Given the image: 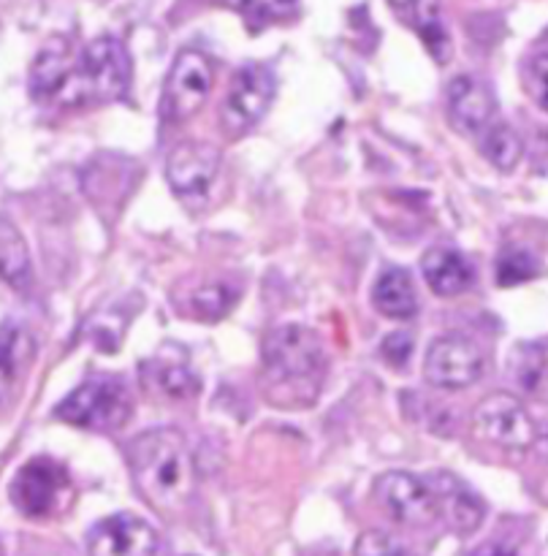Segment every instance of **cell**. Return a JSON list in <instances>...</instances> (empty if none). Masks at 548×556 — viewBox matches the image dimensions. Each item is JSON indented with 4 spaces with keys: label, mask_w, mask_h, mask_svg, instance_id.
<instances>
[{
    "label": "cell",
    "mask_w": 548,
    "mask_h": 556,
    "mask_svg": "<svg viewBox=\"0 0 548 556\" xmlns=\"http://www.w3.org/2000/svg\"><path fill=\"white\" fill-rule=\"evenodd\" d=\"M128 52L112 36L95 38L76 54L65 38H52L30 71L33 98L60 106L114 101L128 90Z\"/></svg>",
    "instance_id": "cell-1"
},
{
    "label": "cell",
    "mask_w": 548,
    "mask_h": 556,
    "mask_svg": "<svg viewBox=\"0 0 548 556\" xmlns=\"http://www.w3.org/2000/svg\"><path fill=\"white\" fill-rule=\"evenodd\" d=\"M128 467L141 497L155 508L174 510L193 497V454L177 429H152L130 440Z\"/></svg>",
    "instance_id": "cell-2"
},
{
    "label": "cell",
    "mask_w": 548,
    "mask_h": 556,
    "mask_svg": "<svg viewBox=\"0 0 548 556\" xmlns=\"http://www.w3.org/2000/svg\"><path fill=\"white\" fill-rule=\"evenodd\" d=\"M323 345L315 331L307 326L288 324L280 329L269 331L264 340V367L269 375L271 386L280 391H291L293 402H302L298 394L307 391L313 402L318 391L320 378H323Z\"/></svg>",
    "instance_id": "cell-3"
},
{
    "label": "cell",
    "mask_w": 548,
    "mask_h": 556,
    "mask_svg": "<svg viewBox=\"0 0 548 556\" xmlns=\"http://www.w3.org/2000/svg\"><path fill=\"white\" fill-rule=\"evenodd\" d=\"M58 418L90 432H112L130 418V394L119 378L98 375L60 402Z\"/></svg>",
    "instance_id": "cell-4"
},
{
    "label": "cell",
    "mask_w": 548,
    "mask_h": 556,
    "mask_svg": "<svg viewBox=\"0 0 548 556\" xmlns=\"http://www.w3.org/2000/svg\"><path fill=\"white\" fill-rule=\"evenodd\" d=\"M11 503L27 519H49L74 503V483L68 470L49 456L30 459L11 483Z\"/></svg>",
    "instance_id": "cell-5"
},
{
    "label": "cell",
    "mask_w": 548,
    "mask_h": 556,
    "mask_svg": "<svg viewBox=\"0 0 548 556\" xmlns=\"http://www.w3.org/2000/svg\"><path fill=\"white\" fill-rule=\"evenodd\" d=\"M212 79H215V71H212L209 58L199 49H182L174 60L166 90H163V117L171 123L193 117L209 98Z\"/></svg>",
    "instance_id": "cell-6"
},
{
    "label": "cell",
    "mask_w": 548,
    "mask_h": 556,
    "mask_svg": "<svg viewBox=\"0 0 548 556\" xmlns=\"http://www.w3.org/2000/svg\"><path fill=\"white\" fill-rule=\"evenodd\" d=\"M472 427L477 438L505 451H526L537 438L530 413L510 394L486 396L472 413Z\"/></svg>",
    "instance_id": "cell-7"
},
{
    "label": "cell",
    "mask_w": 548,
    "mask_h": 556,
    "mask_svg": "<svg viewBox=\"0 0 548 556\" xmlns=\"http://www.w3.org/2000/svg\"><path fill=\"white\" fill-rule=\"evenodd\" d=\"M486 372V358L481 348L461 334H445L434 340L426 351L423 375L437 389L459 391L477 383Z\"/></svg>",
    "instance_id": "cell-8"
},
{
    "label": "cell",
    "mask_w": 548,
    "mask_h": 556,
    "mask_svg": "<svg viewBox=\"0 0 548 556\" xmlns=\"http://www.w3.org/2000/svg\"><path fill=\"white\" fill-rule=\"evenodd\" d=\"M220 172V152L204 141H184L166 163V179L179 201L199 210L209 199V188Z\"/></svg>",
    "instance_id": "cell-9"
},
{
    "label": "cell",
    "mask_w": 548,
    "mask_h": 556,
    "mask_svg": "<svg viewBox=\"0 0 548 556\" xmlns=\"http://www.w3.org/2000/svg\"><path fill=\"white\" fill-rule=\"evenodd\" d=\"M277 81L266 65H244L233 74L226 106H222V125L228 134H244L253 128L275 101Z\"/></svg>",
    "instance_id": "cell-10"
},
{
    "label": "cell",
    "mask_w": 548,
    "mask_h": 556,
    "mask_svg": "<svg viewBox=\"0 0 548 556\" xmlns=\"http://www.w3.org/2000/svg\"><path fill=\"white\" fill-rule=\"evenodd\" d=\"M87 552L90 556H155L157 532L139 516L114 514L92 527Z\"/></svg>",
    "instance_id": "cell-11"
},
{
    "label": "cell",
    "mask_w": 548,
    "mask_h": 556,
    "mask_svg": "<svg viewBox=\"0 0 548 556\" xmlns=\"http://www.w3.org/2000/svg\"><path fill=\"white\" fill-rule=\"evenodd\" d=\"M378 497L396 521L410 527H426L437 519V500L426 481L410 472H388L378 481Z\"/></svg>",
    "instance_id": "cell-12"
},
{
    "label": "cell",
    "mask_w": 548,
    "mask_h": 556,
    "mask_svg": "<svg viewBox=\"0 0 548 556\" xmlns=\"http://www.w3.org/2000/svg\"><path fill=\"white\" fill-rule=\"evenodd\" d=\"M33 358H36V345L25 326L14 320L0 324V413L9 410L20 396Z\"/></svg>",
    "instance_id": "cell-13"
},
{
    "label": "cell",
    "mask_w": 548,
    "mask_h": 556,
    "mask_svg": "<svg viewBox=\"0 0 548 556\" xmlns=\"http://www.w3.org/2000/svg\"><path fill=\"white\" fill-rule=\"evenodd\" d=\"M448 106L454 123L467 134H483L497 112L494 92L488 90L486 81L472 74H461L450 81Z\"/></svg>",
    "instance_id": "cell-14"
},
{
    "label": "cell",
    "mask_w": 548,
    "mask_h": 556,
    "mask_svg": "<svg viewBox=\"0 0 548 556\" xmlns=\"http://www.w3.org/2000/svg\"><path fill=\"white\" fill-rule=\"evenodd\" d=\"M429 489L434 492L437 500V514L445 516L450 527L461 535L467 532H475L481 527L483 519V503L464 486V483L456 481L448 472H437L434 478H429Z\"/></svg>",
    "instance_id": "cell-15"
},
{
    "label": "cell",
    "mask_w": 548,
    "mask_h": 556,
    "mask_svg": "<svg viewBox=\"0 0 548 556\" xmlns=\"http://www.w3.org/2000/svg\"><path fill=\"white\" fill-rule=\"evenodd\" d=\"M421 271L437 296H456V293L467 291L472 282V269L464 255L448 248L426 250L421 261Z\"/></svg>",
    "instance_id": "cell-16"
},
{
    "label": "cell",
    "mask_w": 548,
    "mask_h": 556,
    "mask_svg": "<svg viewBox=\"0 0 548 556\" xmlns=\"http://www.w3.org/2000/svg\"><path fill=\"white\" fill-rule=\"evenodd\" d=\"M372 304L380 315H385V318H412L418 309V296L410 275H407L405 269H396V266L380 271L378 282H374L372 288Z\"/></svg>",
    "instance_id": "cell-17"
},
{
    "label": "cell",
    "mask_w": 548,
    "mask_h": 556,
    "mask_svg": "<svg viewBox=\"0 0 548 556\" xmlns=\"http://www.w3.org/2000/svg\"><path fill=\"white\" fill-rule=\"evenodd\" d=\"M0 277L16 291H27L33 286L30 255L20 231L9 220L0 217Z\"/></svg>",
    "instance_id": "cell-18"
},
{
    "label": "cell",
    "mask_w": 548,
    "mask_h": 556,
    "mask_svg": "<svg viewBox=\"0 0 548 556\" xmlns=\"http://www.w3.org/2000/svg\"><path fill=\"white\" fill-rule=\"evenodd\" d=\"M483 152H486L488 161L499 168V172H513L519 166L521 155H524V144H521L519 134H515L510 125L492 123L481 134Z\"/></svg>",
    "instance_id": "cell-19"
},
{
    "label": "cell",
    "mask_w": 548,
    "mask_h": 556,
    "mask_svg": "<svg viewBox=\"0 0 548 556\" xmlns=\"http://www.w3.org/2000/svg\"><path fill=\"white\" fill-rule=\"evenodd\" d=\"M222 3L242 14L244 22L255 30L271 25V22L291 20L298 11V0H222Z\"/></svg>",
    "instance_id": "cell-20"
},
{
    "label": "cell",
    "mask_w": 548,
    "mask_h": 556,
    "mask_svg": "<svg viewBox=\"0 0 548 556\" xmlns=\"http://www.w3.org/2000/svg\"><path fill=\"white\" fill-rule=\"evenodd\" d=\"M537 275V261L524 248H505L497 258V282L502 288L521 286Z\"/></svg>",
    "instance_id": "cell-21"
},
{
    "label": "cell",
    "mask_w": 548,
    "mask_h": 556,
    "mask_svg": "<svg viewBox=\"0 0 548 556\" xmlns=\"http://www.w3.org/2000/svg\"><path fill=\"white\" fill-rule=\"evenodd\" d=\"M233 293L226 286H201L190 293V315L199 320H217L231 309Z\"/></svg>",
    "instance_id": "cell-22"
},
{
    "label": "cell",
    "mask_w": 548,
    "mask_h": 556,
    "mask_svg": "<svg viewBox=\"0 0 548 556\" xmlns=\"http://www.w3.org/2000/svg\"><path fill=\"white\" fill-rule=\"evenodd\" d=\"M152 386L166 396H190L199 383L182 364H161V367H152Z\"/></svg>",
    "instance_id": "cell-23"
},
{
    "label": "cell",
    "mask_w": 548,
    "mask_h": 556,
    "mask_svg": "<svg viewBox=\"0 0 548 556\" xmlns=\"http://www.w3.org/2000/svg\"><path fill=\"white\" fill-rule=\"evenodd\" d=\"M356 556H416L399 538L383 530L364 532L356 541Z\"/></svg>",
    "instance_id": "cell-24"
},
{
    "label": "cell",
    "mask_w": 548,
    "mask_h": 556,
    "mask_svg": "<svg viewBox=\"0 0 548 556\" xmlns=\"http://www.w3.org/2000/svg\"><path fill=\"white\" fill-rule=\"evenodd\" d=\"M418 30H421L423 41H426L429 52L434 54V60H437V63H445V60L450 58V38L448 33H445L443 22H439L434 14H423L421 22H418Z\"/></svg>",
    "instance_id": "cell-25"
},
{
    "label": "cell",
    "mask_w": 548,
    "mask_h": 556,
    "mask_svg": "<svg viewBox=\"0 0 548 556\" xmlns=\"http://www.w3.org/2000/svg\"><path fill=\"white\" fill-rule=\"evenodd\" d=\"M410 353H412V337L405 334V331H394L383 340V356L394 364L396 369L405 367L410 362Z\"/></svg>",
    "instance_id": "cell-26"
},
{
    "label": "cell",
    "mask_w": 548,
    "mask_h": 556,
    "mask_svg": "<svg viewBox=\"0 0 548 556\" xmlns=\"http://www.w3.org/2000/svg\"><path fill=\"white\" fill-rule=\"evenodd\" d=\"M526 81H530V90L535 101L540 103V109H546V43H540V54L530 63Z\"/></svg>",
    "instance_id": "cell-27"
},
{
    "label": "cell",
    "mask_w": 548,
    "mask_h": 556,
    "mask_svg": "<svg viewBox=\"0 0 548 556\" xmlns=\"http://www.w3.org/2000/svg\"><path fill=\"white\" fill-rule=\"evenodd\" d=\"M472 556H519L515 554V548H510V546H505V543H483L481 548H477L475 554Z\"/></svg>",
    "instance_id": "cell-28"
},
{
    "label": "cell",
    "mask_w": 548,
    "mask_h": 556,
    "mask_svg": "<svg viewBox=\"0 0 548 556\" xmlns=\"http://www.w3.org/2000/svg\"><path fill=\"white\" fill-rule=\"evenodd\" d=\"M391 5L399 11H416L418 9V0H391Z\"/></svg>",
    "instance_id": "cell-29"
}]
</instances>
